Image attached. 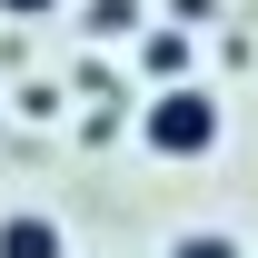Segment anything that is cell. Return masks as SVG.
Returning a JSON list of instances; mask_svg holds the SVG:
<instances>
[{"label":"cell","mask_w":258,"mask_h":258,"mask_svg":"<svg viewBox=\"0 0 258 258\" xmlns=\"http://www.w3.org/2000/svg\"><path fill=\"white\" fill-rule=\"evenodd\" d=\"M219 139H228V109H219L209 80H179V90L139 99V149H149V159H209Z\"/></svg>","instance_id":"obj_1"},{"label":"cell","mask_w":258,"mask_h":258,"mask_svg":"<svg viewBox=\"0 0 258 258\" xmlns=\"http://www.w3.org/2000/svg\"><path fill=\"white\" fill-rule=\"evenodd\" d=\"M0 258H70V228L50 209H10L0 219Z\"/></svg>","instance_id":"obj_2"},{"label":"cell","mask_w":258,"mask_h":258,"mask_svg":"<svg viewBox=\"0 0 258 258\" xmlns=\"http://www.w3.org/2000/svg\"><path fill=\"white\" fill-rule=\"evenodd\" d=\"M149 30V0H90V10H80V40H90V50H119V40H139Z\"/></svg>","instance_id":"obj_3"},{"label":"cell","mask_w":258,"mask_h":258,"mask_svg":"<svg viewBox=\"0 0 258 258\" xmlns=\"http://www.w3.org/2000/svg\"><path fill=\"white\" fill-rule=\"evenodd\" d=\"M129 50H139V70H149L159 90H179V80H189V30H179V20H169V30H139Z\"/></svg>","instance_id":"obj_4"},{"label":"cell","mask_w":258,"mask_h":258,"mask_svg":"<svg viewBox=\"0 0 258 258\" xmlns=\"http://www.w3.org/2000/svg\"><path fill=\"white\" fill-rule=\"evenodd\" d=\"M169 258H248V248H238L228 228H179V238H169Z\"/></svg>","instance_id":"obj_5"},{"label":"cell","mask_w":258,"mask_h":258,"mask_svg":"<svg viewBox=\"0 0 258 258\" xmlns=\"http://www.w3.org/2000/svg\"><path fill=\"white\" fill-rule=\"evenodd\" d=\"M10 109H20V119H60V80H20Z\"/></svg>","instance_id":"obj_6"},{"label":"cell","mask_w":258,"mask_h":258,"mask_svg":"<svg viewBox=\"0 0 258 258\" xmlns=\"http://www.w3.org/2000/svg\"><path fill=\"white\" fill-rule=\"evenodd\" d=\"M179 10V30H219V0H169Z\"/></svg>","instance_id":"obj_7"},{"label":"cell","mask_w":258,"mask_h":258,"mask_svg":"<svg viewBox=\"0 0 258 258\" xmlns=\"http://www.w3.org/2000/svg\"><path fill=\"white\" fill-rule=\"evenodd\" d=\"M60 0H0V20H50Z\"/></svg>","instance_id":"obj_8"}]
</instances>
